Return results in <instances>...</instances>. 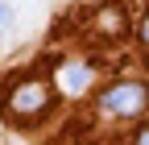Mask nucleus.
Wrapping results in <instances>:
<instances>
[{"label":"nucleus","mask_w":149,"mask_h":145,"mask_svg":"<svg viewBox=\"0 0 149 145\" xmlns=\"http://www.w3.org/2000/svg\"><path fill=\"white\" fill-rule=\"evenodd\" d=\"M8 17H13V8H8V4H0V25L8 21Z\"/></svg>","instance_id":"423d86ee"},{"label":"nucleus","mask_w":149,"mask_h":145,"mask_svg":"<svg viewBox=\"0 0 149 145\" xmlns=\"http://www.w3.org/2000/svg\"><path fill=\"white\" fill-rule=\"evenodd\" d=\"M95 29H100V33H112V38H116V33H124V29H128L124 8H120V4H104V8L95 13Z\"/></svg>","instance_id":"7ed1b4c3"},{"label":"nucleus","mask_w":149,"mask_h":145,"mask_svg":"<svg viewBox=\"0 0 149 145\" xmlns=\"http://www.w3.org/2000/svg\"><path fill=\"white\" fill-rule=\"evenodd\" d=\"M54 104V91L46 79H8L4 83V96H0V108H4V116L17 120V124H33L50 112Z\"/></svg>","instance_id":"f257e3e1"},{"label":"nucleus","mask_w":149,"mask_h":145,"mask_svg":"<svg viewBox=\"0 0 149 145\" xmlns=\"http://www.w3.org/2000/svg\"><path fill=\"white\" fill-rule=\"evenodd\" d=\"M104 112H120V116H141L145 112V83H116L112 91L100 96Z\"/></svg>","instance_id":"f03ea898"},{"label":"nucleus","mask_w":149,"mask_h":145,"mask_svg":"<svg viewBox=\"0 0 149 145\" xmlns=\"http://www.w3.org/2000/svg\"><path fill=\"white\" fill-rule=\"evenodd\" d=\"M133 145H149V129H145V124H137V137H133Z\"/></svg>","instance_id":"39448f33"},{"label":"nucleus","mask_w":149,"mask_h":145,"mask_svg":"<svg viewBox=\"0 0 149 145\" xmlns=\"http://www.w3.org/2000/svg\"><path fill=\"white\" fill-rule=\"evenodd\" d=\"M58 79L66 83V91H70V96H79L83 87H87V79H91V70H87V66H66Z\"/></svg>","instance_id":"20e7f679"}]
</instances>
